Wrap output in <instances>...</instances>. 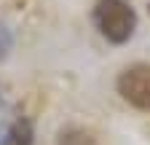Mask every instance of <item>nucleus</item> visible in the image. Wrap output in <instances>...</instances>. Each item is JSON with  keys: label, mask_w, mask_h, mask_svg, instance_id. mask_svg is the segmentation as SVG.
I'll use <instances>...</instances> for the list:
<instances>
[{"label": "nucleus", "mask_w": 150, "mask_h": 145, "mask_svg": "<svg viewBox=\"0 0 150 145\" xmlns=\"http://www.w3.org/2000/svg\"><path fill=\"white\" fill-rule=\"evenodd\" d=\"M13 48V35L6 24H0V62H6L8 59V54Z\"/></svg>", "instance_id": "39448f33"}, {"label": "nucleus", "mask_w": 150, "mask_h": 145, "mask_svg": "<svg viewBox=\"0 0 150 145\" xmlns=\"http://www.w3.org/2000/svg\"><path fill=\"white\" fill-rule=\"evenodd\" d=\"M118 94L137 110L150 113V65L137 62L118 75Z\"/></svg>", "instance_id": "f03ea898"}, {"label": "nucleus", "mask_w": 150, "mask_h": 145, "mask_svg": "<svg viewBox=\"0 0 150 145\" xmlns=\"http://www.w3.org/2000/svg\"><path fill=\"white\" fill-rule=\"evenodd\" d=\"M35 132H32V124L27 118H16L8 129L0 137V145H32Z\"/></svg>", "instance_id": "7ed1b4c3"}, {"label": "nucleus", "mask_w": 150, "mask_h": 145, "mask_svg": "<svg viewBox=\"0 0 150 145\" xmlns=\"http://www.w3.org/2000/svg\"><path fill=\"white\" fill-rule=\"evenodd\" d=\"M56 145H99V137L91 129H83V126H67L59 132Z\"/></svg>", "instance_id": "20e7f679"}, {"label": "nucleus", "mask_w": 150, "mask_h": 145, "mask_svg": "<svg viewBox=\"0 0 150 145\" xmlns=\"http://www.w3.org/2000/svg\"><path fill=\"white\" fill-rule=\"evenodd\" d=\"M94 24L107 43L123 46L131 41L137 30V11L129 0H97L94 6Z\"/></svg>", "instance_id": "f257e3e1"}]
</instances>
